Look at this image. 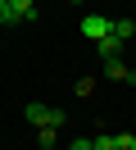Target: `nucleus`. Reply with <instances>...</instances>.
Returning a JSON list of instances; mask_svg holds the SVG:
<instances>
[{"label":"nucleus","mask_w":136,"mask_h":150,"mask_svg":"<svg viewBox=\"0 0 136 150\" xmlns=\"http://www.w3.org/2000/svg\"><path fill=\"white\" fill-rule=\"evenodd\" d=\"M109 28H113V18H104V14H82V37L91 41H104Z\"/></svg>","instance_id":"nucleus-1"},{"label":"nucleus","mask_w":136,"mask_h":150,"mask_svg":"<svg viewBox=\"0 0 136 150\" xmlns=\"http://www.w3.org/2000/svg\"><path fill=\"white\" fill-rule=\"evenodd\" d=\"M9 14H14V23H36V0H9Z\"/></svg>","instance_id":"nucleus-2"},{"label":"nucleus","mask_w":136,"mask_h":150,"mask_svg":"<svg viewBox=\"0 0 136 150\" xmlns=\"http://www.w3.org/2000/svg\"><path fill=\"white\" fill-rule=\"evenodd\" d=\"M104 77H113V82H136V73L123 64V59H109V64H104Z\"/></svg>","instance_id":"nucleus-3"},{"label":"nucleus","mask_w":136,"mask_h":150,"mask_svg":"<svg viewBox=\"0 0 136 150\" xmlns=\"http://www.w3.org/2000/svg\"><path fill=\"white\" fill-rule=\"evenodd\" d=\"M95 46H100V59H104V64L123 55V41H118V37H104V41H95Z\"/></svg>","instance_id":"nucleus-4"},{"label":"nucleus","mask_w":136,"mask_h":150,"mask_svg":"<svg viewBox=\"0 0 136 150\" xmlns=\"http://www.w3.org/2000/svg\"><path fill=\"white\" fill-rule=\"evenodd\" d=\"M109 37H118V41H132V37H136V23H132V18H113Z\"/></svg>","instance_id":"nucleus-5"},{"label":"nucleus","mask_w":136,"mask_h":150,"mask_svg":"<svg viewBox=\"0 0 136 150\" xmlns=\"http://www.w3.org/2000/svg\"><path fill=\"white\" fill-rule=\"evenodd\" d=\"M91 146L95 150H118V137L113 132H100V137H91Z\"/></svg>","instance_id":"nucleus-6"},{"label":"nucleus","mask_w":136,"mask_h":150,"mask_svg":"<svg viewBox=\"0 0 136 150\" xmlns=\"http://www.w3.org/2000/svg\"><path fill=\"white\" fill-rule=\"evenodd\" d=\"M54 137H59L54 127H36V141H41V146H54Z\"/></svg>","instance_id":"nucleus-7"},{"label":"nucleus","mask_w":136,"mask_h":150,"mask_svg":"<svg viewBox=\"0 0 136 150\" xmlns=\"http://www.w3.org/2000/svg\"><path fill=\"white\" fill-rule=\"evenodd\" d=\"M73 91H77V96H91V91H95V82H91V77H77V86H73Z\"/></svg>","instance_id":"nucleus-8"},{"label":"nucleus","mask_w":136,"mask_h":150,"mask_svg":"<svg viewBox=\"0 0 136 150\" xmlns=\"http://www.w3.org/2000/svg\"><path fill=\"white\" fill-rule=\"evenodd\" d=\"M0 23H14V14H9V0H0Z\"/></svg>","instance_id":"nucleus-9"},{"label":"nucleus","mask_w":136,"mask_h":150,"mask_svg":"<svg viewBox=\"0 0 136 150\" xmlns=\"http://www.w3.org/2000/svg\"><path fill=\"white\" fill-rule=\"evenodd\" d=\"M118 150H136V137H118Z\"/></svg>","instance_id":"nucleus-10"},{"label":"nucleus","mask_w":136,"mask_h":150,"mask_svg":"<svg viewBox=\"0 0 136 150\" xmlns=\"http://www.w3.org/2000/svg\"><path fill=\"white\" fill-rule=\"evenodd\" d=\"M68 150H95L91 141H68Z\"/></svg>","instance_id":"nucleus-11"},{"label":"nucleus","mask_w":136,"mask_h":150,"mask_svg":"<svg viewBox=\"0 0 136 150\" xmlns=\"http://www.w3.org/2000/svg\"><path fill=\"white\" fill-rule=\"evenodd\" d=\"M68 5H86V0H68Z\"/></svg>","instance_id":"nucleus-12"}]
</instances>
